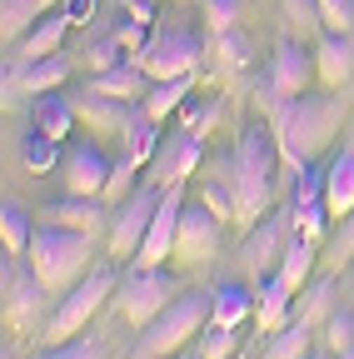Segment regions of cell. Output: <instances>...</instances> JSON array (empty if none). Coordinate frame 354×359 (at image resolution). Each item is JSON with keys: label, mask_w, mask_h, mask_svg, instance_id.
Wrapping results in <instances>:
<instances>
[{"label": "cell", "mask_w": 354, "mask_h": 359, "mask_svg": "<svg viewBox=\"0 0 354 359\" xmlns=\"http://www.w3.org/2000/svg\"><path fill=\"white\" fill-rule=\"evenodd\" d=\"M344 100L339 95H294L275 105V135H280V155L290 160V170H304L344 125Z\"/></svg>", "instance_id": "obj_1"}, {"label": "cell", "mask_w": 354, "mask_h": 359, "mask_svg": "<svg viewBox=\"0 0 354 359\" xmlns=\"http://www.w3.org/2000/svg\"><path fill=\"white\" fill-rule=\"evenodd\" d=\"M275 155H280V135L275 125H245L235 155H230V185H235V210L240 219H259L270 210L275 195Z\"/></svg>", "instance_id": "obj_2"}, {"label": "cell", "mask_w": 354, "mask_h": 359, "mask_svg": "<svg viewBox=\"0 0 354 359\" xmlns=\"http://www.w3.org/2000/svg\"><path fill=\"white\" fill-rule=\"evenodd\" d=\"M25 259L35 264V275L46 280V290L60 294V290H70V285H80L85 275H90V264H95V235L65 230V224H50V219H46V224L35 230Z\"/></svg>", "instance_id": "obj_3"}, {"label": "cell", "mask_w": 354, "mask_h": 359, "mask_svg": "<svg viewBox=\"0 0 354 359\" xmlns=\"http://www.w3.org/2000/svg\"><path fill=\"white\" fill-rule=\"evenodd\" d=\"M210 309H215V294L210 290H180L155 320L140 330L130 359H165V354H180V344H190L205 325H210Z\"/></svg>", "instance_id": "obj_4"}, {"label": "cell", "mask_w": 354, "mask_h": 359, "mask_svg": "<svg viewBox=\"0 0 354 359\" xmlns=\"http://www.w3.org/2000/svg\"><path fill=\"white\" fill-rule=\"evenodd\" d=\"M175 294H180V280L165 275L160 264H135V269L120 275V285H115V304H120V314H125V325H135V330H145Z\"/></svg>", "instance_id": "obj_5"}, {"label": "cell", "mask_w": 354, "mask_h": 359, "mask_svg": "<svg viewBox=\"0 0 354 359\" xmlns=\"http://www.w3.org/2000/svg\"><path fill=\"white\" fill-rule=\"evenodd\" d=\"M115 285H120V275H115L110 264H95L80 285H70V290H65V299H60V304H55V314H50V344H60V339L80 334L85 325H90V314L115 294Z\"/></svg>", "instance_id": "obj_6"}, {"label": "cell", "mask_w": 354, "mask_h": 359, "mask_svg": "<svg viewBox=\"0 0 354 359\" xmlns=\"http://www.w3.org/2000/svg\"><path fill=\"white\" fill-rule=\"evenodd\" d=\"M46 280L35 275V264L25 259V255H11L6 250V259H0V299H6V325L11 330H30L35 325V314H40V304H46Z\"/></svg>", "instance_id": "obj_7"}, {"label": "cell", "mask_w": 354, "mask_h": 359, "mask_svg": "<svg viewBox=\"0 0 354 359\" xmlns=\"http://www.w3.org/2000/svg\"><path fill=\"white\" fill-rule=\"evenodd\" d=\"M160 195H165V185H135L125 200H120V210L110 215V255L115 259H135L140 255V245H145V235H150V219H155V210H160Z\"/></svg>", "instance_id": "obj_8"}, {"label": "cell", "mask_w": 354, "mask_h": 359, "mask_svg": "<svg viewBox=\"0 0 354 359\" xmlns=\"http://www.w3.org/2000/svg\"><path fill=\"white\" fill-rule=\"evenodd\" d=\"M290 240H294V205H285L275 215H259L254 235L240 245V259L250 264V275H275L285 250H290Z\"/></svg>", "instance_id": "obj_9"}, {"label": "cell", "mask_w": 354, "mask_h": 359, "mask_svg": "<svg viewBox=\"0 0 354 359\" xmlns=\"http://www.w3.org/2000/svg\"><path fill=\"white\" fill-rule=\"evenodd\" d=\"M315 80H320L315 50L285 35V40L275 45V60H270V70H264V90H270V100H275V105H280V100H294V95H304V90L315 85Z\"/></svg>", "instance_id": "obj_10"}, {"label": "cell", "mask_w": 354, "mask_h": 359, "mask_svg": "<svg viewBox=\"0 0 354 359\" xmlns=\"http://www.w3.org/2000/svg\"><path fill=\"white\" fill-rule=\"evenodd\" d=\"M135 60L150 70V80L195 75V65H200V35H195V30H185V25H175V30L155 35L150 45H140V55H135Z\"/></svg>", "instance_id": "obj_11"}, {"label": "cell", "mask_w": 354, "mask_h": 359, "mask_svg": "<svg viewBox=\"0 0 354 359\" xmlns=\"http://www.w3.org/2000/svg\"><path fill=\"white\" fill-rule=\"evenodd\" d=\"M200 135L190 130V125H180V130H170L165 140H160V150L150 155V180L155 185H185V180L200 170Z\"/></svg>", "instance_id": "obj_12"}, {"label": "cell", "mask_w": 354, "mask_h": 359, "mask_svg": "<svg viewBox=\"0 0 354 359\" xmlns=\"http://www.w3.org/2000/svg\"><path fill=\"white\" fill-rule=\"evenodd\" d=\"M219 219L205 200L200 205H185V215H180V240H175V259L180 264H205L215 250H219Z\"/></svg>", "instance_id": "obj_13"}, {"label": "cell", "mask_w": 354, "mask_h": 359, "mask_svg": "<svg viewBox=\"0 0 354 359\" xmlns=\"http://www.w3.org/2000/svg\"><path fill=\"white\" fill-rule=\"evenodd\" d=\"M180 215H185V200H180V185H165L160 195V210L150 219V235L140 245V255L130 259V264H165L175 255V240H180Z\"/></svg>", "instance_id": "obj_14"}, {"label": "cell", "mask_w": 354, "mask_h": 359, "mask_svg": "<svg viewBox=\"0 0 354 359\" xmlns=\"http://www.w3.org/2000/svg\"><path fill=\"white\" fill-rule=\"evenodd\" d=\"M110 170H115V165L105 160V150H100L95 140L70 145L65 160H60V175H65V190H70V195H105Z\"/></svg>", "instance_id": "obj_15"}, {"label": "cell", "mask_w": 354, "mask_h": 359, "mask_svg": "<svg viewBox=\"0 0 354 359\" xmlns=\"http://www.w3.org/2000/svg\"><path fill=\"white\" fill-rule=\"evenodd\" d=\"M315 65H320V80L329 90H339L349 75H354V35L349 30H320L315 40Z\"/></svg>", "instance_id": "obj_16"}, {"label": "cell", "mask_w": 354, "mask_h": 359, "mask_svg": "<svg viewBox=\"0 0 354 359\" xmlns=\"http://www.w3.org/2000/svg\"><path fill=\"white\" fill-rule=\"evenodd\" d=\"M46 219L50 224H65V230H85V235L110 230V215H105L100 195H65V200L46 205Z\"/></svg>", "instance_id": "obj_17"}, {"label": "cell", "mask_w": 354, "mask_h": 359, "mask_svg": "<svg viewBox=\"0 0 354 359\" xmlns=\"http://www.w3.org/2000/svg\"><path fill=\"white\" fill-rule=\"evenodd\" d=\"M150 70L130 55V60H120V65H110V70H95L90 75V90H100V95H115V100H145L150 95Z\"/></svg>", "instance_id": "obj_18"}, {"label": "cell", "mask_w": 354, "mask_h": 359, "mask_svg": "<svg viewBox=\"0 0 354 359\" xmlns=\"http://www.w3.org/2000/svg\"><path fill=\"white\" fill-rule=\"evenodd\" d=\"M325 205H329L334 219H344V215L354 210V135L339 145V155H334L329 170H325Z\"/></svg>", "instance_id": "obj_19"}, {"label": "cell", "mask_w": 354, "mask_h": 359, "mask_svg": "<svg viewBox=\"0 0 354 359\" xmlns=\"http://www.w3.org/2000/svg\"><path fill=\"white\" fill-rule=\"evenodd\" d=\"M130 105H135V100H115V95H100V90L85 85V95L75 100V115L90 125L95 135H120L125 120H130Z\"/></svg>", "instance_id": "obj_20"}, {"label": "cell", "mask_w": 354, "mask_h": 359, "mask_svg": "<svg viewBox=\"0 0 354 359\" xmlns=\"http://www.w3.org/2000/svg\"><path fill=\"white\" fill-rule=\"evenodd\" d=\"M65 75H70V60L55 50V55H46V60H25V65L15 70V90L35 100V95H50V90H60Z\"/></svg>", "instance_id": "obj_21"}, {"label": "cell", "mask_w": 354, "mask_h": 359, "mask_svg": "<svg viewBox=\"0 0 354 359\" xmlns=\"http://www.w3.org/2000/svg\"><path fill=\"white\" fill-rule=\"evenodd\" d=\"M290 299H294V290H290L280 275H264V290H259V299H254V314H259V325L270 330V334L294 320V304H290Z\"/></svg>", "instance_id": "obj_22"}, {"label": "cell", "mask_w": 354, "mask_h": 359, "mask_svg": "<svg viewBox=\"0 0 354 359\" xmlns=\"http://www.w3.org/2000/svg\"><path fill=\"white\" fill-rule=\"evenodd\" d=\"M75 25V15L65 11V15H50V20H35L30 25V35L20 40V60H46V55H55L60 45H65V30Z\"/></svg>", "instance_id": "obj_23"}, {"label": "cell", "mask_w": 354, "mask_h": 359, "mask_svg": "<svg viewBox=\"0 0 354 359\" xmlns=\"http://www.w3.org/2000/svg\"><path fill=\"white\" fill-rule=\"evenodd\" d=\"M200 200H205L219 219H240V210H235V185H230V155H225V160H215V165L205 170Z\"/></svg>", "instance_id": "obj_24"}, {"label": "cell", "mask_w": 354, "mask_h": 359, "mask_svg": "<svg viewBox=\"0 0 354 359\" xmlns=\"http://www.w3.org/2000/svg\"><path fill=\"white\" fill-rule=\"evenodd\" d=\"M275 275L299 294L309 280H315V240H309V235H299L294 230V240H290V250H285V259H280V269H275Z\"/></svg>", "instance_id": "obj_25"}, {"label": "cell", "mask_w": 354, "mask_h": 359, "mask_svg": "<svg viewBox=\"0 0 354 359\" xmlns=\"http://www.w3.org/2000/svg\"><path fill=\"white\" fill-rule=\"evenodd\" d=\"M309 354H315V325H304V320H290L264 344V359H309Z\"/></svg>", "instance_id": "obj_26"}, {"label": "cell", "mask_w": 354, "mask_h": 359, "mask_svg": "<svg viewBox=\"0 0 354 359\" xmlns=\"http://www.w3.org/2000/svg\"><path fill=\"white\" fill-rule=\"evenodd\" d=\"M50 6H60V0H0V35H6V40H25L30 25Z\"/></svg>", "instance_id": "obj_27"}, {"label": "cell", "mask_w": 354, "mask_h": 359, "mask_svg": "<svg viewBox=\"0 0 354 359\" xmlns=\"http://www.w3.org/2000/svg\"><path fill=\"white\" fill-rule=\"evenodd\" d=\"M334 294H339V285H334V280H309V285L299 290L294 320H304V325H325L329 314L339 309V304H334Z\"/></svg>", "instance_id": "obj_28"}, {"label": "cell", "mask_w": 354, "mask_h": 359, "mask_svg": "<svg viewBox=\"0 0 354 359\" xmlns=\"http://www.w3.org/2000/svg\"><path fill=\"white\" fill-rule=\"evenodd\" d=\"M80 115H75V100H65V95H35V130H46V135H55V140H65L70 135V125H75Z\"/></svg>", "instance_id": "obj_29"}, {"label": "cell", "mask_w": 354, "mask_h": 359, "mask_svg": "<svg viewBox=\"0 0 354 359\" xmlns=\"http://www.w3.org/2000/svg\"><path fill=\"white\" fill-rule=\"evenodd\" d=\"M190 90H195V75H175V80H155L150 85V95H145V110L155 120H170L175 110H180L190 100Z\"/></svg>", "instance_id": "obj_30"}, {"label": "cell", "mask_w": 354, "mask_h": 359, "mask_svg": "<svg viewBox=\"0 0 354 359\" xmlns=\"http://www.w3.org/2000/svg\"><path fill=\"white\" fill-rule=\"evenodd\" d=\"M250 290L245 285H219L215 290V309H210V325H225V330H240L245 314H250Z\"/></svg>", "instance_id": "obj_31"}, {"label": "cell", "mask_w": 354, "mask_h": 359, "mask_svg": "<svg viewBox=\"0 0 354 359\" xmlns=\"http://www.w3.org/2000/svg\"><path fill=\"white\" fill-rule=\"evenodd\" d=\"M0 240H6V250H11V255H30L35 224H30V215H25L15 200H6V205H0Z\"/></svg>", "instance_id": "obj_32"}, {"label": "cell", "mask_w": 354, "mask_h": 359, "mask_svg": "<svg viewBox=\"0 0 354 359\" xmlns=\"http://www.w3.org/2000/svg\"><path fill=\"white\" fill-rule=\"evenodd\" d=\"M20 160H25L30 175H46L50 165H60V140H55V135H46V130H35L30 140H25V150H20Z\"/></svg>", "instance_id": "obj_33"}, {"label": "cell", "mask_w": 354, "mask_h": 359, "mask_svg": "<svg viewBox=\"0 0 354 359\" xmlns=\"http://www.w3.org/2000/svg\"><path fill=\"white\" fill-rule=\"evenodd\" d=\"M120 60H125V40H120L115 30H105V35H95V40H85V65L110 70V65H120Z\"/></svg>", "instance_id": "obj_34"}, {"label": "cell", "mask_w": 354, "mask_h": 359, "mask_svg": "<svg viewBox=\"0 0 354 359\" xmlns=\"http://www.w3.org/2000/svg\"><path fill=\"white\" fill-rule=\"evenodd\" d=\"M40 359H105V339L90 330V334H70L60 339L50 354H40Z\"/></svg>", "instance_id": "obj_35"}, {"label": "cell", "mask_w": 354, "mask_h": 359, "mask_svg": "<svg viewBox=\"0 0 354 359\" xmlns=\"http://www.w3.org/2000/svg\"><path fill=\"white\" fill-rule=\"evenodd\" d=\"M320 334H325V344H329L334 354H339V349H349V344H354V309H349V304H339L329 320L320 325Z\"/></svg>", "instance_id": "obj_36"}, {"label": "cell", "mask_w": 354, "mask_h": 359, "mask_svg": "<svg viewBox=\"0 0 354 359\" xmlns=\"http://www.w3.org/2000/svg\"><path fill=\"white\" fill-rule=\"evenodd\" d=\"M240 11H245V0H205V25L215 35H225L240 25Z\"/></svg>", "instance_id": "obj_37"}, {"label": "cell", "mask_w": 354, "mask_h": 359, "mask_svg": "<svg viewBox=\"0 0 354 359\" xmlns=\"http://www.w3.org/2000/svg\"><path fill=\"white\" fill-rule=\"evenodd\" d=\"M329 219H334V215H329V205H325V200H315V205H294V230H299V235H309V240H320Z\"/></svg>", "instance_id": "obj_38"}, {"label": "cell", "mask_w": 354, "mask_h": 359, "mask_svg": "<svg viewBox=\"0 0 354 359\" xmlns=\"http://www.w3.org/2000/svg\"><path fill=\"white\" fill-rule=\"evenodd\" d=\"M285 20H290L294 30H304V35L325 30V20H320V0H285Z\"/></svg>", "instance_id": "obj_39"}, {"label": "cell", "mask_w": 354, "mask_h": 359, "mask_svg": "<svg viewBox=\"0 0 354 359\" xmlns=\"http://www.w3.org/2000/svg\"><path fill=\"white\" fill-rule=\"evenodd\" d=\"M230 354H235V330L210 325L205 330V344H200V359H230Z\"/></svg>", "instance_id": "obj_40"}, {"label": "cell", "mask_w": 354, "mask_h": 359, "mask_svg": "<svg viewBox=\"0 0 354 359\" xmlns=\"http://www.w3.org/2000/svg\"><path fill=\"white\" fill-rule=\"evenodd\" d=\"M320 20H325V30L354 35V0H320Z\"/></svg>", "instance_id": "obj_41"}, {"label": "cell", "mask_w": 354, "mask_h": 359, "mask_svg": "<svg viewBox=\"0 0 354 359\" xmlns=\"http://www.w3.org/2000/svg\"><path fill=\"white\" fill-rule=\"evenodd\" d=\"M215 40H219V60H225V65H235V70L250 65V40L240 35V25L225 30V35H215Z\"/></svg>", "instance_id": "obj_42"}, {"label": "cell", "mask_w": 354, "mask_h": 359, "mask_svg": "<svg viewBox=\"0 0 354 359\" xmlns=\"http://www.w3.org/2000/svg\"><path fill=\"white\" fill-rule=\"evenodd\" d=\"M325 200V170H315V160H309L299 170V190H294V205H315Z\"/></svg>", "instance_id": "obj_43"}, {"label": "cell", "mask_w": 354, "mask_h": 359, "mask_svg": "<svg viewBox=\"0 0 354 359\" xmlns=\"http://www.w3.org/2000/svg\"><path fill=\"white\" fill-rule=\"evenodd\" d=\"M135 170H140V160H130V155H120V160H115V170H110V185H105V195H110V200L130 195V180H135Z\"/></svg>", "instance_id": "obj_44"}, {"label": "cell", "mask_w": 354, "mask_h": 359, "mask_svg": "<svg viewBox=\"0 0 354 359\" xmlns=\"http://www.w3.org/2000/svg\"><path fill=\"white\" fill-rule=\"evenodd\" d=\"M354 259V210L344 215V230L329 240V264H349Z\"/></svg>", "instance_id": "obj_45"}, {"label": "cell", "mask_w": 354, "mask_h": 359, "mask_svg": "<svg viewBox=\"0 0 354 359\" xmlns=\"http://www.w3.org/2000/svg\"><path fill=\"white\" fill-rule=\"evenodd\" d=\"M215 120H219V105H215V100H210V105H200V110H190V115H185V125H190V130H195V135H200V140H205V130H215Z\"/></svg>", "instance_id": "obj_46"}, {"label": "cell", "mask_w": 354, "mask_h": 359, "mask_svg": "<svg viewBox=\"0 0 354 359\" xmlns=\"http://www.w3.org/2000/svg\"><path fill=\"white\" fill-rule=\"evenodd\" d=\"M125 15L140 20V25H150L155 20V0H125Z\"/></svg>", "instance_id": "obj_47"}, {"label": "cell", "mask_w": 354, "mask_h": 359, "mask_svg": "<svg viewBox=\"0 0 354 359\" xmlns=\"http://www.w3.org/2000/svg\"><path fill=\"white\" fill-rule=\"evenodd\" d=\"M90 11H95V0H70V15H75V20H80V15H90Z\"/></svg>", "instance_id": "obj_48"}, {"label": "cell", "mask_w": 354, "mask_h": 359, "mask_svg": "<svg viewBox=\"0 0 354 359\" xmlns=\"http://www.w3.org/2000/svg\"><path fill=\"white\" fill-rule=\"evenodd\" d=\"M344 304L354 309V259H349V275H344Z\"/></svg>", "instance_id": "obj_49"}, {"label": "cell", "mask_w": 354, "mask_h": 359, "mask_svg": "<svg viewBox=\"0 0 354 359\" xmlns=\"http://www.w3.org/2000/svg\"><path fill=\"white\" fill-rule=\"evenodd\" d=\"M334 359H354V344H349V349H339V354H334Z\"/></svg>", "instance_id": "obj_50"}, {"label": "cell", "mask_w": 354, "mask_h": 359, "mask_svg": "<svg viewBox=\"0 0 354 359\" xmlns=\"http://www.w3.org/2000/svg\"><path fill=\"white\" fill-rule=\"evenodd\" d=\"M165 359H180V354H165Z\"/></svg>", "instance_id": "obj_51"}, {"label": "cell", "mask_w": 354, "mask_h": 359, "mask_svg": "<svg viewBox=\"0 0 354 359\" xmlns=\"http://www.w3.org/2000/svg\"><path fill=\"white\" fill-rule=\"evenodd\" d=\"M309 359H320V354H309Z\"/></svg>", "instance_id": "obj_52"}]
</instances>
